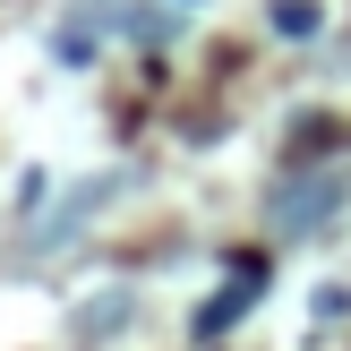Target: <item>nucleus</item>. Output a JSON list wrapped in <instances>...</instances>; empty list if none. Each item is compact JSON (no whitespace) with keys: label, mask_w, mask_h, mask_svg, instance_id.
Instances as JSON below:
<instances>
[{"label":"nucleus","mask_w":351,"mask_h":351,"mask_svg":"<svg viewBox=\"0 0 351 351\" xmlns=\"http://www.w3.org/2000/svg\"><path fill=\"white\" fill-rule=\"evenodd\" d=\"M266 215H274V232H326V223L343 215V180L335 171H291L266 197Z\"/></svg>","instance_id":"f257e3e1"},{"label":"nucleus","mask_w":351,"mask_h":351,"mask_svg":"<svg viewBox=\"0 0 351 351\" xmlns=\"http://www.w3.org/2000/svg\"><path fill=\"white\" fill-rule=\"evenodd\" d=\"M257 291H266V257H249V266H232V283H223L215 300L197 308V335H206V343H215V335H232V326H240V308H249Z\"/></svg>","instance_id":"f03ea898"},{"label":"nucleus","mask_w":351,"mask_h":351,"mask_svg":"<svg viewBox=\"0 0 351 351\" xmlns=\"http://www.w3.org/2000/svg\"><path fill=\"white\" fill-rule=\"evenodd\" d=\"M266 17H274V34H291V43H308V34L326 26V9H317V0H274Z\"/></svg>","instance_id":"7ed1b4c3"},{"label":"nucleus","mask_w":351,"mask_h":351,"mask_svg":"<svg viewBox=\"0 0 351 351\" xmlns=\"http://www.w3.org/2000/svg\"><path fill=\"white\" fill-rule=\"evenodd\" d=\"M120 326H129V291H112V300H86V326H77V335L95 343V335H120Z\"/></svg>","instance_id":"20e7f679"}]
</instances>
